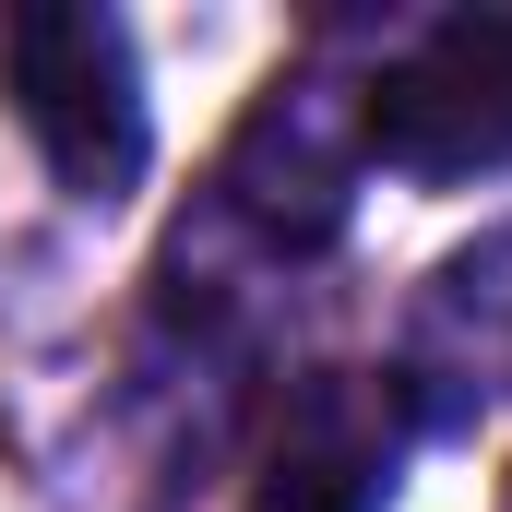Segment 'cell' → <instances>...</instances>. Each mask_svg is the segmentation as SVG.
<instances>
[{"instance_id": "obj_1", "label": "cell", "mask_w": 512, "mask_h": 512, "mask_svg": "<svg viewBox=\"0 0 512 512\" xmlns=\"http://www.w3.org/2000/svg\"><path fill=\"white\" fill-rule=\"evenodd\" d=\"M0 96H12V120L36 143V167L84 215H108V203L143 191L155 108H143V48H131L120 12H96V0H24V12H0Z\"/></svg>"}, {"instance_id": "obj_2", "label": "cell", "mask_w": 512, "mask_h": 512, "mask_svg": "<svg viewBox=\"0 0 512 512\" xmlns=\"http://www.w3.org/2000/svg\"><path fill=\"white\" fill-rule=\"evenodd\" d=\"M358 155L417 191L512 179V12H441L417 48H393L358 96Z\"/></svg>"}, {"instance_id": "obj_3", "label": "cell", "mask_w": 512, "mask_h": 512, "mask_svg": "<svg viewBox=\"0 0 512 512\" xmlns=\"http://www.w3.org/2000/svg\"><path fill=\"white\" fill-rule=\"evenodd\" d=\"M501 382H512V239H489V251H465V262L429 274V298L405 322L393 393H405L417 429H465Z\"/></svg>"}, {"instance_id": "obj_4", "label": "cell", "mask_w": 512, "mask_h": 512, "mask_svg": "<svg viewBox=\"0 0 512 512\" xmlns=\"http://www.w3.org/2000/svg\"><path fill=\"white\" fill-rule=\"evenodd\" d=\"M382 501H393V429L346 382H310L251 477V512H382Z\"/></svg>"}, {"instance_id": "obj_5", "label": "cell", "mask_w": 512, "mask_h": 512, "mask_svg": "<svg viewBox=\"0 0 512 512\" xmlns=\"http://www.w3.org/2000/svg\"><path fill=\"white\" fill-rule=\"evenodd\" d=\"M346 167H358V155H322V108L274 84V108H262V120L239 131V155H227V191H239V215H251L274 251H310V239L346 227Z\"/></svg>"}]
</instances>
